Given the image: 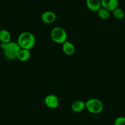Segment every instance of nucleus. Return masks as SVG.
Listing matches in <instances>:
<instances>
[{
	"label": "nucleus",
	"instance_id": "nucleus-13",
	"mask_svg": "<svg viewBox=\"0 0 125 125\" xmlns=\"http://www.w3.org/2000/svg\"><path fill=\"white\" fill-rule=\"evenodd\" d=\"M98 15L103 20H107L110 17V12L104 8H100L97 12Z\"/></svg>",
	"mask_w": 125,
	"mask_h": 125
},
{
	"label": "nucleus",
	"instance_id": "nucleus-9",
	"mask_svg": "<svg viewBox=\"0 0 125 125\" xmlns=\"http://www.w3.org/2000/svg\"><path fill=\"white\" fill-rule=\"evenodd\" d=\"M62 50L64 53L68 56H72L74 53L75 48L73 43L68 41L65 42L62 45Z\"/></svg>",
	"mask_w": 125,
	"mask_h": 125
},
{
	"label": "nucleus",
	"instance_id": "nucleus-15",
	"mask_svg": "<svg viewBox=\"0 0 125 125\" xmlns=\"http://www.w3.org/2000/svg\"><path fill=\"white\" fill-rule=\"evenodd\" d=\"M114 125H125V117H119L116 118Z\"/></svg>",
	"mask_w": 125,
	"mask_h": 125
},
{
	"label": "nucleus",
	"instance_id": "nucleus-6",
	"mask_svg": "<svg viewBox=\"0 0 125 125\" xmlns=\"http://www.w3.org/2000/svg\"><path fill=\"white\" fill-rule=\"evenodd\" d=\"M101 7L109 10V12H113L118 7V0H101Z\"/></svg>",
	"mask_w": 125,
	"mask_h": 125
},
{
	"label": "nucleus",
	"instance_id": "nucleus-5",
	"mask_svg": "<svg viewBox=\"0 0 125 125\" xmlns=\"http://www.w3.org/2000/svg\"><path fill=\"white\" fill-rule=\"evenodd\" d=\"M45 103L48 108L56 109L59 105L58 97L54 95H49L45 98Z\"/></svg>",
	"mask_w": 125,
	"mask_h": 125
},
{
	"label": "nucleus",
	"instance_id": "nucleus-8",
	"mask_svg": "<svg viewBox=\"0 0 125 125\" xmlns=\"http://www.w3.org/2000/svg\"><path fill=\"white\" fill-rule=\"evenodd\" d=\"M86 4L88 8L92 12H97L102 7L101 0H86Z\"/></svg>",
	"mask_w": 125,
	"mask_h": 125
},
{
	"label": "nucleus",
	"instance_id": "nucleus-10",
	"mask_svg": "<svg viewBox=\"0 0 125 125\" xmlns=\"http://www.w3.org/2000/svg\"><path fill=\"white\" fill-rule=\"evenodd\" d=\"M85 107H86L85 103H84L83 101H80V100L74 101L72 105V110L75 112H81Z\"/></svg>",
	"mask_w": 125,
	"mask_h": 125
},
{
	"label": "nucleus",
	"instance_id": "nucleus-4",
	"mask_svg": "<svg viewBox=\"0 0 125 125\" xmlns=\"http://www.w3.org/2000/svg\"><path fill=\"white\" fill-rule=\"evenodd\" d=\"M86 108L90 113L97 114L102 112L103 104L100 100L96 98L90 99L85 103Z\"/></svg>",
	"mask_w": 125,
	"mask_h": 125
},
{
	"label": "nucleus",
	"instance_id": "nucleus-12",
	"mask_svg": "<svg viewBox=\"0 0 125 125\" xmlns=\"http://www.w3.org/2000/svg\"><path fill=\"white\" fill-rule=\"evenodd\" d=\"M11 35L9 32L6 29H2L0 31V41L1 43H8L10 42Z\"/></svg>",
	"mask_w": 125,
	"mask_h": 125
},
{
	"label": "nucleus",
	"instance_id": "nucleus-7",
	"mask_svg": "<svg viewBox=\"0 0 125 125\" xmlns=\"http://www.w3.org/2000/svg\"><path fill=\"white\" fill-rule=\"evenodd\" d=\"M41 20L45 23H52L56 20V15L51 11H46L42 14Z\"/></svg>",
	"mask_w": 125,
	"mask_h": 125
},
{
	"label": "nucleus",
	"instance_id": "nucleus-14",
	"mask_svg": "<svg viewBox=\"0 0 125 125\" xmlns=\"http://www.w3.org/2000/svg\"><path fill=\"white\" fill-rule=\"evenodd\" d=\"M113 15L117 19L122 20L125 17V12L122 9L117 7L113 11Z\"/></svg>",
	"mask_w": 125,
	"mask_h": 125
},
{
	"label": "nucleus",
	"instance_id": "nucleus-3",
	"mask_svg": "<svg viewBox=\"0 0 125 125\" xmlns=\"http://www.w3.org/2000/svg\"><path fill=\"white\" fill-rule=\"evenodd\" d=\"M51 38L55 43H63L67 40V34L63 28L55 27L51 31Z\"/></svg>",
	"mask_w": 125,
	"mask_h": 125
},
{
	"label": "nucleus",
	"instance_id": "nucleus-2",
	"mask_svg": "<svg viewBox=\"0 0 125 125\" xmlns=\"http://www.w3.org/2000/svg\"><path fill=\"white\" fill-rule=\"evenodd\" d=\"M17 43L20 46L21 49L30 50L35 45V37L29 32H24L18 36Z\"/></svg>",
	"mask_w": 125,
	"mask_h": 125
},
{
	"label": "nucleus",
	"instance_id": "nucleus-11",
	"mask_svg": "<svg viewBox=\"0 0 125 125\" xmlns=\"http://www.w3.org/2000/svg\"><path fill=\"white\" fill-rule=\"evenodd\" d=\"M31 57V52L29 50L26 49H21L18 55V59L21 62H25V61L29 60Z\"/></svg>",
	"mask_w": 125,
	"mask_h": 125
},
{
	"label": "nucleus",
	"instance_id": "nucleus-1",
	"mask_svg": "<svg viewBox=\"0 0 125 125\" xmlns=\"http://www.w3.org/2000/svg\"><path fill=\"white\" fill-rule=\"evenodd\" d=\"M0 46L3 50L4 54L7 59L13 61L17 59L18 53L21 50L18 43L13 42H10L8 43H1Z\"/></svg>",
	"mask_w": 125,
	"mask_h": 125
}]
</instances>
